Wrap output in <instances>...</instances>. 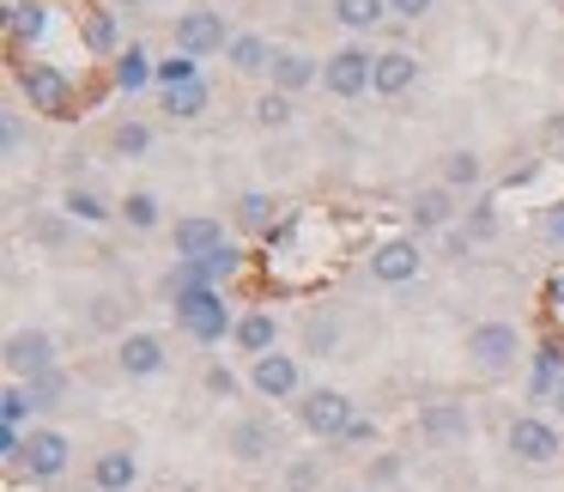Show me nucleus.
<instances>
[{
  "label": "nucleus",
  "instance_id": "obj_10",
  "mask_svg": "<svg viewBox=\"0 0 564 492\" xmlns=\"http://www.w3.org/2000/svg\"><path fill=\"white\" fill-rule=\"evenodd\" d=\"M249 389H256L261 402H292V395L304 389V371H297L292 353H261L256 365H249Z\"/></svg>",
  "mask_w": 564,
  "mask_h": 492
},
{
  "label": "nucleus",
  "instance_id": "obj_35",
  "mask_svg": "<svg viewBox=\"0 0 564 492\" xmlns=\"http://www.w3.org/2000/svg\"><path fill=\"white\" fill-rule=\"evenodd\" d=\"M25 414H37V407H31V395H25V383H7V395H0V419H7V426H19L25 431Z\"/></svg>",
  "mask_w": 564,
  "mask_h": 492
},
{
  "label": "nucleus",
  "instance_id": "obj_4",
  "mask_svg": "<svg viewBox=\"0 0 564 492\" xmlns=\"http://www.w3.org/2000/svg\"><path fill=\"white\" fill-rule=\"evenodd\" d=\"M19 92H25L31 110H43V116H79V92H74V79H67L62 67H50V62L19 67Z\"/></svg>",
  "mask_w": 564,
  "mask_h": 492
},
{
  "label": "nucleus",
  "instance_id": "obj_13",
  "mask_svg": "<svg viewBox=\"0 0 564 492\" xmlns=\"http://www.w3.org/2000/svg\"><path fill=\"white\" fill-rule=\"evenodd\" d=\"M171 249H176V261H207L225 249V225L207 220V213H188V220H176Z\"/></svg>",
  "mask_w": 564,
  "mask_h": 492
},
{
  "label": "nucleus",
  "instance_id": "obj_22",
  "mask_svg": "<svg viewBox=\"0 0 564 492\" xmlns=\"http://www.w3.org/2000/svg\"><path fill=\"white\" fill-rule=\"evenodd\" d=\"M79 43H86L91 55H122V25H116V13H79Z\"/></svg>",
  "mask_w": 564,
  "mask_h": 492
},
{
  "label": "nucleus",
  "instance_id": "obj_44",
  "mask_svg": "<svg viewBox=\"0 0 564 492\" xmlns=\"http://www.w3.org/2000/svg\"><path fill=\"white\" fill-rule=\"evenodd\" d=\"M25 147V122H19V110H7V152Z\"/></svg>",
  "mask_w": 564,
  "mask_h": 492
},
{
  "label": "nucleus",
  "instance_id": "obj_39",
  "mask_svg": "<svg viewBox=\"0 0 564 492\" xmlns=\"http://www.w3.org/2000/svg\"><path fill=\"white\" fill-rule=\"evenodd\" d=\"M322 486V462L310 456V462H292V474H285V492H316Z\"/></svg>",
  "mask_w": 564,
  "mask_h": 492
},
{
  "label": "nucleus",
  "instance_id": "obj_21",
  "mask_svg": "<svg viewBox=\"0 0 564 492\" xmlns=\"http://www.w3.org/2000/svg\"><path fill=\"white\" fill-rule=\"evenodd\" d=\"M110 79H116L122 92H140V86H152V79H159V62H152L140 43H128V50L110 62Z\"/></svg>",
  "mask_w": 564,
  "mask_h": 492
},
{
  "label": "nucleus",
  "instance_id": "obj_2",
  "mask_svg": "<svg viewBox=\"0 0 564 492\" xmlns=\"http://www.w3.org/2000/svg\"><path fill=\"white\" fill-rule=\"evenodd\" d=\"M503 443H510V456L528 462V468H552L564 456V431L552 426V419H540V414H516L510 431H503Z\"/></svg>",
  "mask_w": 564,
  "mask_h": 492
},
{
  "label": "nucleus",
  "instance_id": "obj_27",
  "mask_svg": "<svg viewBox=\"0 0 564 492\" xmlns=\"http://www.w3.org/2000/svg\"><path fill=\"white\" fill-rule=\"evenodd\" d=\"M334 19L346 31H377L389 19V0H334Z\"/></svg>",
  "mask_w": 564,
  "mask_h": 492
},
{
  "label": "nucleus",
  "instance_id": "obj_20",
  "mask_svg": "<svg viewBox=\"0 0 564 492\" xmlns=\"http://www.w3.org/2000/svg\"><path fill=\"white\" fill-rule=\"evenodd\" d=\"M273 92H285V98H297L304 86H316L322 79V67H316V55H297V50H285V55H273Z\"/></svg>",
  "mask_w": 564,
  "mask_h": 492
},
{
  "label": "nucleus",
  "instance_id": "obj_12",
  "mask_svg": "<svg viewBox=\"0 0 564 492\" xmlns=\"http://www.w3.org/2000/svg\"><path fill=\"white\" fill-rule=\"evenodd\" d=\"M7 371H13L19 383L37 377V371H55V334H50V329H19V334H7Z\"/></svg>",
  "mask_w": 564,
  "mask_h": 492
},
{
  "label": "nucleus",
  "instance_id": "obj_23",
  "mask_svg": "<svg viewBox=\"0 0 564 492\" xmlns=\"http://www.w3.org/2000/svg\"><path fill=\"white\" fill-rule=\"evenodd\" d=\"M225 62H231L237 74H268V67H273V50H268V38H256V31H243V38H231V50H225Z\"/></svg>",
  "mask_w": 564,
  "mask_h": 492
},
{
  "label": "nucleus",
  "instance_id": "obj_9",
  "mask_svg": "<svg viewBox=\"0 0 564 492\" xmlns=\"http://www.w3.org/2000/svg\"><path fill=\"white\" fill-rule=\"evenodd\" d=\"M419 438L431 443V450H455V443L474 438V414H467V402H425L419 407Z\"/></svg>",
  "mask_w": 564,
  "mask_h": 492
},
{
  "label": "nucleus",
  "instance_id": "obj_6",
  "mask_svg": "<svg viewBox=\"0 0 564 492\" xmlns=\"http://www.w3.org/2000/svg\"><path fill=\"white\" fill-rule=\"evenodd\" d=\"M370 79H377V55L358 50V43H346V50H334L328 62H322V86H328L334 98H365Z\"/></svg>",
  "mask_w": 564,
  "mask_h": 492
},
{
  "label": "nucleus",
  "instance_id": "obj_40",
  "mask_svg": "<svg viewBox=\"0 0 564 492\" xmlns=\"http://www.w3.org/2000/svg\"><path fill=\"white\" fill-rule=\"evenodd\" d=\"M237 389H243V383H237V371H231V365H207V395H219V402H231Z\"/></svg>",
  "mask_w": 564,
  "mask_h": 492
},
{
  "label": "nucleus",
  "instance_id": "obj_41",
  "mask_svg": "<svg viewBox=\"0 0 564 492\" xmlns=\"http://www.w3.org/2000/svg\"><path fill=\"white\" fill-rule=\"evenodd\" d=\"M340 443H346V450H365V443H377V419H365V414H358L352 426L340 431Z\"/></svg>",
  "mask_w": 564,
  "mask_h": 492
},
{
  "label": "nucleus",
  "instance_id": "obj_50",
  "mask_svg": "<svg viewBox=\"0 0 564 492\" xmlns=\"http://www.w3.org/2000/svg\"><path fill=\"white\" fill-rule=\"evenodd\" d=\"M346 492H365V486H346Z\"/></svg>",
  "mask_w": 564,
  "mask_h": 492
},
{
  "label": "nucleus",
  "instance_id": "obj_33",
  "mask_svg": "<svg viewBox=\"0 0 564 492\" xmlns=\"http://www.w3.org/2000/svg\"><path fill=\"white\" fill-rule=\"evenodd\" d=\"M188 79H200V55L176 50L171 62H159V86H164V92H171V86H188Z\"/></svg>",
  "mask_w": 564,
  "mask_h": 492
},
{
  "label": "nucleus",
  "instance_id": "obj_48",
  "mask_svg": "<svg viewBox=\"0 0 564 492\" xmlns=\"http://www.w3.org/2000/svg\"><path fill=\"white\" fill-rule=\"evenodd\" d=\"M552 407H558V414H564V383H558V395H552Z\"/></svg>",
  "mask_w": 564,
  "mask_h": 492
},
{
  "label": "nucleus",
  "instance_id": "obj_16",
  "mask_svg": "<svg viewBox=\"0 0 564 492\" xmlns=\"http://www.w3.org/2000/svg\"><path fill=\"white\" fill-rule=\"evenodd\" d=\"M413 86H419V55L413 50H382L370 92H377V98H401V92H413Z\"/></svg>",
  "mask_w": 564,
  "mask_h": 492
},
{
  "label": "nucleus",
  "instance_id": "obj_17",
  "mask_svg": "<svg viewBox=\"0 0 564 492\" xmlns=\"http://www.w3.org/2000/svg\"><path fill=\"white\" fill-rule=\"evenodd\" d=\"M231 341L243 346L249 359L280 353V317H273V310H243V317H237V334H231Z\"/></svg>",
  "mask_w": 564,
  "mask_h": 492
},
{
  "label": "nucleus",
  "instance_id": "obj_45",
  "mask_svg": "<svg viewBox=\"0 0 564 492\" xmlns=\"http://www.w3.org/2000/svg\"><path fill=\"white\" fill-rule=\"evenodd\" d=\"M91 322H98V329H116V298H98V304H91Z\"/></svg>",
  "mask_w": 564,
  "mask_h": 492
},
{
  "label": "nucleus",
  "instance_id": "obj_18",
  "mask_svg": "<svg viewBox=\"0 0 564 492\" xmlns=\"http://www.w3.org/2000/svg\"><path fill=\"white\" fill-rule=\"evenodd\" d=\"M406 220L419 225V232H449V220H455V189H419L413 201H406Z\"/></svg>",
  "mask_w": 564,
  "mask_h": 492
},
{
  "label": "nucleus",
  "instance_id": "obj_24",
  "mask_svg": "<svg viewBox=\"0 0 564 492\" xmlns=\"http://www.w3.org/2000/svg\"><path fill=\"white\" fill-rule=\"evenodd\" d=\"M43 25H50V7H43V0H13V7H7V31H13V43H37Z\"/></svg>",
  "mask_w": 564,
  "mask_h": 492
},
{
  "label": "nucleus",
  "instance_id": "obj_14",
  "mask_svg": "<svg viewBox=\"0 0 564 492\" xmlns=\"http://www.w3.org/2000/svg\"><path fill=\"white\" fill-rule=\"evenodd\" d=\"M116 365H122V377H159V371L171 365V353H164L159 334L134 329V334H122V341H116Z\"/></svg>",
  "mask_w": 564,
  "mask_h": 492
},
{
  "label": "nucleus",
  "instance_id": "obj_42",
  "mask_svg": "<svg viewBox=\"0 0 564 492\" xmlns=\"http://www.w3.org/2000/svg\"><path fill=\"white\" fill-rule=\"evenodd\" d=\"M534 177H540V159L516 164V171H510V177H503V183H498V201H503V195H516V189H528V183H534Z\"/></svg>",
  "mask_w": 564,
  "mask_h": 492
},
{
  "label": "nucleus",
  "instance_id": "obj_11",
  "mask_svg": "<svg viewBox=\"0 0 564 492\" xmlns=\"http://www.w3.org/2000/svg\"><path fill=\"white\" fill-rule=\"evenodd\" d=\"M419 237H382L377 249H370V280H382V286H406V280H419Z\"/></svg>",
  "mask_w": 564,
  "mask_h": 492
},
{
  "label": "nucleus",
  "instance_id": "obj_8",
  "mask_svg": "<svg viewBox=\"0 0 564 492\" xmlns=\"http://www.w3.org/2000/svg\"><path fill=\"white\" fill-rule=\"evenodd\" d=\"M67 462H74V443H67V431H55V426H31L25 431V474L31 480H43V486H50V480H62L67 474Z\"/></svg>",
  "mask_w": 564,
  "mask_h": 492
},
{
  "label": "nucleus",
  "instance_id": "obj_7",
  "mask_svg": "<svg viewBox=\"0 0 564 492\" xmlns=\"http://www.w3.org/2000/svg\"><path fill=\"white\" fill-rule=\"evenodd\" d=\"M297 419H304L310 438H334V443H340V431L352 426L358 414H352V395H340V389H304Z\"/></svg>",
  "mask_w": 564,
  "mask_h": 492
},
{
  "label": "nucleus",
  "instance_id": "obj_26",
  "mask_svg": "<svg viewBox=\"0 0 564 492\" xmlns=\"http://www.w3.org/2000/svg\"><path fill=\"white\" fill-rule=\"evenodd\" d=\"M207 104H213V86H207V79H188V86H171V92H164V110H171L176 122H195Z\"/></svg>",
  "mask_w": 564,
  "mask_h": 492
},
{
  "label": "nucleus",
  "instance_id": "obj_38",
  "mask_svg": "<svg viewBox=\"0 0 564 492\" xmlns=\"http://www.w3.org/2000/svg\"><path fill=\"white\" fill-rule=\"evenodd\" d=\"M31 237H37L43 249H62V244H67V220H55V213H43V220H31Z\"/></svg>",
  "mask_w": 564,
  "mask_h": 492
},
{
  "label": "nucleus",
  "instance_id": "obj_28",
  "mask_svg": "<svg viewBox=\"0 0 564 492\" xmlns=\"http://www.w3.org/2000/svg\"><path fill=\"white\" fill-rule=\"evenodd\" d=\"M25 395H31V407H37V414L62 407V402H67V371L55 365V371H37V377H25Z\"/></svg>",
  "mask_w": 564,
  "mask_h": 492
},
{
  "label": "nucleus",
  "instance_id": "obj_29",
  "mask_svg": "<svg viewBox=\"0 0 564 492\" xmlns=\"http://www.w3.org/2000/svg\"><path fill=\"white\" fill-rule=\"evenodd\" d=\"M62 213H67V220H86V225H104V220H110V201H104L98 195V189H67V201H62Z\"/></svg>",
  "mask_w": 564,
  "mask_h": 492
},
{
  "label": "nucleus",
  "instance_id": "obj_30",
  "mask_svg": "<svg viewBox=\"0 0 564 492\" xmlns=\"http://www.w3.org/2000/svg\"><path fill=\"white\" fill-rule=\"evenodd\" d=\"M479 152H449L443 159V189H479Z\"/></svg>",
  "mask_w": 564,
  "mask_h": 492
},
{
  "label": "nucleus",
  "instance_id": "obj_25",
  "mask_svg": "<svg viewBox=\"0 0 564 492\" xmlns=\"http://www.w3.org/2000/svg\"><path fill=\"white\" fill-rule=\"evenodd\" d=\"M237 225H243V232H273V225H280V201L261 195V189L237 195Z\"/></svg>",
  "mask_w": 564,
  "mask_h": 492
},
{
  "label": "nucleus",
  "instance_id": "obj_46",
  "mask_svg": "<svg viewBox=\"0 0 564 492\" xmlns=\"http://www.w3.org/2000/svg\"><path fill=\"white\" fill-rule=\"evenodd\" d=\"M546 304H552V317H564V268L552 274V286H546Z\"/></svg>",
  "mask_w": 564,
  "mask_h": 492
},
{
  "label": "nucleus",
  "instance_id": "obj_34",
  "mask_svg": "<svg viewBox=\"0 0 564 492\" xmlns=\"http://www.w3.org/2000/svg\"><path fill=\"white\" fill-rule=\"evenodd\" d=\"M122 220L134 225V232H152V225H159V195H147V189H134V195L122 201Z\"/></svg>",
  "mask_w": 564,
  "mask_h": 492
},
{
  "label": "nucleus",
  "instance_id": "obj_36",
  "mask_svg": "<svg viewBox=\"0 0 564 492\" xmlns=\"http://www.w3.org/2000/svg\"><path fill=\"white\" fill-rule=\"evenodd\" d=\"M467 237H479V244H486V237H498V195H486L474 213H467Z\"/></svg>",
  "mask_w": 564,
  "mask_h": 492
},
{
  "label": "nucleus",
  "instance_id": "obj_3",
  "mask_svg": "<svg viewBox=\"0 0 564 492\" xmlns=\"http://www.w3.org/2000/svg\"><path fill=\"white\" fill-rule=\"evenodd\" d=\"M516 359H522V334H516V322H479V329L467 334V365L486 371V377L516 371Z\"/></svg>",
  "mask_w": 564,
  "mask_h": 492
},
{
  "label": "nucleus",
  "instance_id": "obj_32",
  "mask_svg": "<svg viewBox=\"0 0 564 492\" xmlns=\"http://www.w3.org/2000/svg\"><path fill=\"white\" fill-rule=\"evenodd\" d=\"M292 98H285V92H261V98H256V122L261 128H292Z\"/></svg>",
  "mask_w": 564,
  "mask_h": 492
},
{
  "label": "nucleus",
  "instance_id": "obj_43",
  "mask_svg": "<svg viewBox=\"0 0 564 492\" xmlns=\"http://www.w3.org/2000/svg\"><path fill=\"white\" fill-rule=\"evenodd\" d=\"M431 7H437V0H389V13L401 19V25H419V19L431 13Z\"/></svg>",
  "mask_w": 564,
  "mask_h": 492
},
{
  "label": "nucleus",
  "instance_id": "obj_37",
  "mask_svg": "<svg viewBox=\"0 0 564 492\" xmlns=\"http://www.w3.org/2000/svg\"><path fill=\"white\" fill-rule=\"evenodd\" d=\"M304 346L310 353H334V346H340V329H334L328 317H310L304 322Z\"/></svg>",
  "mask_w": 564,
  "mask_h": 492
},
{
  "label": "nucleus",
  "instance_id": "obj_19",
  "mask_svg": "<svg viewBox=\"0 0 564 492\" xmlns=\"http://www.w3.org/2000/svg\"><path fill=\"white\" fill-rule=\"evenodd\" d=\"M140 480V456L134 450H104L98 462H91V486L98 492H128Z\"/></svg>",
  "mask_w": 564,
  "mask_h": 492
},
{
  "label": "nucleus",
  "instance_id": "obj_31",
  "mask_svg": "<svg viewBox=\"0 0 564 492\" xmlns=\"http://www.w3.org/2000/svg\"><path fill=\"white\" fill-rule=\"evenodd\" d=\"M147 147H152V128L147 122H116L110 128V152H122V159H140Z\"/></svg>",
  "mask_w": 564,
  "mask_h": 492
},
{
  "label": "nucleus",
  "instance_id": "obj_5",
  "mask_svg": "<svg viewBox=\"0 0 564 492\" xmlns=\"http://www.w3.org/2000/svg\"><path fill=\"white\" fill-rule=\"evenodd\" d=\"M171 38H176V50H188V55H219V50H231V31H225V13H213V7H188V13H176V25H171Z\"/></svg>",
  "mask_w": 564,
  "mask_h": 492
},
{
  "label": "nucleus",
  "instance_id": "obj_1",
  "mask_svg": "<svg viewBox=\"0 0 564 492\" xmlns=\"http://www.w3.org/2000/svg\"><path fill=\"white\" fill-rule=\"evenodd\" d=\"M176 322H183V334L188 341H200V346H213V341H225V334H237V317H231V304H225V292L219 286H176Z\"/></svg>",
  "mask_w": 564,
  "mask_h": 492
},
{
  "label": "nucleus",
  "instance_id": "obj_47",
  "mask_svg": "<svg viewBox=\"0 0 564 492\" xmlns=\"http://www.w3.org/2000/svg\"><path fill=\"white\" fill-rule=\"evenodd\" d=\"M546 237H552V244H564V201L546 213Z\"/></svg>",
  "mask_w": 564,
  "mask_h": 492
},
{
  "label": "nucleus",
  "instance_id": "obj_49",
  "mask_svg": "<svg viewBox=\"0 0 564 492\" xmlns=\"http://www.w3.org/2000/svg\"><path fill=\"white\" fill-rule=\"evenodd\" d=\"M116 7H140V0H116Z\"/></svg>",
  "mask_w": 564,
  "mask_h": 492
},
{
  "label": "nucleus",
  "instance_id": "obj_15",
  "mask_svg": "<svg viewBox=\"0 0 564 492\" xmlns=\"http://www.w3.org/2000/svg\"><path fill=\"white\" fill-rule=\"evenodd\" d=\"M225 450H231L237 462H268V456L280 450V431H273V419L249 414V419H237V426L225 431Z\"/></svg>",
  "mask_w": 564,
  "mask_h": 492
}]
</instances>
